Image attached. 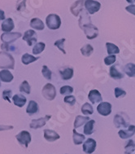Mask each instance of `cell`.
Segmentation results:
<instances>
[{"mask_svg":"<svg viewBox=\"0 0 135 154\" xmlns=\"http://www.w3.org/2000/svg\"><path fill=\"white\" fill-rule=\"evenodd\" d=\"M15 66V60L11 55L6 51H0V69H11Z\"/></svg>","mask_w":135,"mask_h":154,"instance_id":"1","label":"cell"},{"mask_svg":"<svg viewBox=\"0 0 135 154\" xmlns=\"http://www.w3.org/2000/svg\"><path fill=\"white\" fill-rule=\"evenodd\" d=\"M46 23L50 29H58L61 25V19L58 15L50 14L48 15L46 19Z\"/></svg>","mask_w":135,"mask_h":154,"instance_id":"2","label":"cell"},{"mask_svg":"<svg viewBox=\"0 0 135 154\" xmlns=\"http://www.w3.org/2000/svg\"><path fill=\"white\" fill-rule=\"evenodd\" d=\"M81 28H82V29H83L88 39H94V38L98 37V34H99L98 28L91 22L86 24L83 26H82Z\"/></svg>","mask_w":135,"mask_h":154,"instance_id":"3","label":"cell"},{"mask_svg":"<svg viewBox=\"0 0 135 154\" xmlns=\"http://www.w3.org/2000/svg\"><path fill=\"white\" fill-rule=\"evenodd\" d=\"M42 95L45 99L47 100H53L54 99L56 96V87H54L53 85L51 83H47L46 84L42 91Z\"/></svg>","mask_w":135,"mask_h":154,"instance_id":"4","label":"cell"},{"mask_svg":"<svg viewBox=\"0 0 135 154\" xmlns=\"http://www.w3.org/2000/svg\"><path fill=\"white\" fill-rule=\"evenodd\" d=\"M17 141L21 144L25 146L26 148H28V143L31 142V134L27 131H22L18 134L16 135Z\"/></svg>","mask_w":135,"mask_h":154,"instance_id":"5","label":"cell"},{"mask_svg":"<svg viewBox=\"0 0 135 154\" xmlns=\"http://www.w3.org/2000/svg\"><path fill=\"white\" fill-rule=\"evenodd\" d=\"M85 8L90 14H94L99 11L101 8V4L95 0H86L85 1Z\"/></svg>","mask_w":135,"mask_h":154,"instance_id":"6","label":"cell"},{"mask_svg":"<svg viewBox=\"0 0 135 154\" xmlns=\"http://www.w3.org/2000/svg\"><path fill=\"white\" fill-rule=\"evenodd\" d=\"M21 37V34L20 33H3L1 35V40L3 41L4 43H11V42H15L16 40L20 38Z\"/></svg>","mask_w":135,"mask_h":154,"instance_id":"7","label":"cell"},{"mask_svg":"<svg viewBox=\"0 0 135 154\" xmlns=\"http://www.w3.org/2000/svg\"><path fill=\"white\" fill-rule=\"evenodd\" d=\"M51 115H50V116H49V115H46L44 118H39V119H34V120H32V122H30V124H29L30 128H32V129H38V128H41V127H42V126L45 125L46 122L51 118Z\"/></svg>","mask_w":135,"mask_h":154,"instance_id":"8","label":"cell"},{"mask_svg":"<svg viewBox=\"0 0 135 154\" xmlns=\"http://www.w3.org/2000/svg\"><path fill=\"white\" fill-rule=\"evenodd\" d=\"M97 111L103 116H108L112 112V104L108 102H102L97 107Z\"/></svg>","mask_w":135,"mask_h":154,"instance_id":"9","label":"cell"},{"mask_svg":"<svg viewBox=\"0 0 135 154\" xmlns=\"http://www.w3.org/2000/svg\"><path fill=\"white\" fill-rule=\"evenodd\" d=\"M23 39L27 42V44H28L29 47H31L32 45L37 42L36 32L34 30H33V29L27 30L26 33L24 34Z\"/></svg>","mask_w":135,"mask_h":154,"instance_id":"10","label":"cell"},{"mask_svg":"<svg viewBox=\"0 0 135 154\" xmlns=\"http://www.w3.org/2000/svg\"><path fill=\"white\" fill-rule=\"evenodd\" d=\"M85 1L86 0H77L76 2L73 3L71 6L70 11L73 13V16L77 17L80 12H82L83 9V6H85Z\"/></svg>","mask_w":135,"mask_h":154,"instance_id":"11","label":"cell"},{"mask_svg":"<svg viewBox=\"0 0 135 154\" xmlns=\"http://www.w3.org/2000/svg\"><path fill=\"white\" fill-rule=\"evenodd\" d=\"M96 149V142L93 139H88L83 144V151L87 154L93 153Z\"/></svg>","mask_w":135,"mask_h":154,"instance_id":"12","label":"cell"},{"mask_svg":"<svg viewBox=\"0 0 135 154\" xmlns=\"http://www.w3.org/2000/svg\"><path fill=\"white\" fill-rule=\"evenodd\" d=\"M118 134L119 136H120L121 139H123V140L130 138L135 134V126L130 125V126L128 127V130H121V131H119Z\"/></svg>","mask_w":135,"mask_h":154,"instance_id":"13","label":"cell"},{"mask_svg":"<svg viewBox=\"0 0 135 154\" xmlns=\"http://www.w3.org/2000/svg\"><path fill=\"white\" fill-rule=\"evenodd\" d=\"M88 98L90 100L92 104H95V103H99L103 100L101 94L99 93L98 90H91L88 95Z\"/></svg>","mask_w":135,"mask_h":154,"instance_id":"14","label":"cell"},{"mask_svg":"<svg viewBox=\"0 0 135 154\" xmlns=\"http://www.w3.org/2000/svg\"><path fill=\"white\" fill-rule=\"evenodd\" d=\"M15 27L14 22L11 18H8L3 20L2 23V30L5 33H10Z\"/></svg>","mask_w":135,"mask_h":154,"instance_id":"15","label":"cell"},{"mask_svg":"<svg viewBox=\"0 0 135 154\" xmlns=\"http://www.w3.org/2000/svg\"><path fill=\"white\" fill-rule=\"evenodd\" d=\"M59 134L58 133H56L54 131H51V130H45L44 131V138L47 141H50V142H53V141H56V140H59Z\"/></svg>","mask_w":135,"mask_h":154,"instance_id":"16","label":"cell"},{"mask_svg":"<svg viewBox=\"0 0 135 154\" xmlns=\"http://www.w3.org/2000/svg\"><path fill=\"white\" fill-rule=\"evenodd\" d=\"M0 80L4 82H11L13 80V75L9 70L3 69L0 71Z\"/></svg>","mask_w":135,"mask_h":154,"instance_id":"17","label":"cell"},{"mask_svg":"<svg viewBox=\"0 0 135 154\" xmlns=\"http://www.w3.org/2000/svg\"><path fill=\"white\" fill-rule=\"evenodd\" d=\"M12 100H13V103L17 107H23L26 103V98L23 95H15L13 97H12Z\"/></svg>","mask_w":135,"mask_h":154,"instance_id":"18","label":"cell"},{"mask_svg":"<svg viewBox=\"0 0 135 154\" xmlns=\"http://www.w3.org/2000/svg\"><path fill=\"white\" fill-rule=\"evenodd\" d=\"M30 27L32 29H37V30H42L44 29V24L39 18H34L30 21Z\"/></svg>","mask_w":135,"mask_h":154,"instance_id":"19","label":"cell"},{"mask_svg":"<svg viewBox=\"0 0 135 154\" xmlns=\"http://www.w3.org/2000/svg\"><path fill=\"white\" fill-rule=\"evenodd\" d=\"M38 111V104H37L34 100H30L28 105L26 109V112L29 115H33Z\"/></svg>","mask_w":135,"mask_h":154,"instance_id":"20","label":"cell"},{"mask_svg":"<svg viewBox=\"0 0 135 154\" xmlns=\"http://www.w3.org/2000/svg\"><path fill=\"white\" fill-rule=\"evenodd\" d=\"M37 60H38V57H35V56L29 55L28 53L24 54L21 57V61L24 65H28L30 63L36 61Z\"/></svg>","mask_w":135,"mask_h":154,"instance_id":"21","label":"cell"},{"mask_svg":"<svg viewBox=\"0 0 135 154\" xmlns=\"http://www.w3.org/2000/svg\"><path fill=\"white\" fill-rule=\"evenodd\" d=\"M60 73H61V78L64 80H69L73 78V69L72 68H66L63 71H60Z\"/></svg>","mask_w":135,"mask_h":154,"instance_id":"22","label":"cell"},{"mask_svg":"<svg viewBox=\"0 0 135 154\" xmlns=\"http://www.w3.org/2000/svg\"><path fill=\"white\" fill-rule=\"evenodd\" d=\"M114 123H115L116 127H121V126H124L127 127V123L124 118L121 116V114H116L114 118Z\"/></svg>","mask_w":135,"mask_h":154,"instance_id":"23","label":"cell"},{"mask_svg":"<svg viewBox=\"0 0 135 154\" xmlns=\"http://www.w3.org/2000/svg\"><path fill=\"white\" fill-rule=\"evenodd\" d=\"M84 140L85 135L79 134L78 132L76 131V130H73V143L76 145H79V144H82Z\"/></svg>","mask_w":135,"mask_h":154,"instance_id":"24","label":"cell"},{"mask_svg":"<svg viewBox=\"0 0 135 154\" xmlns=\"http://www.w3.org/2000/svg\"><path fill=\"white\" fill-rule=\"evenodd\" d=\"M106 47H107V51L108 55H113V54H118L120 52V49L118 48L117 46H116L113 43L111 42H107L106 43Z\"/></svg>","mask_w":135,"mask_h":154,"instance_id":"25","label":"cell"},{"mask_svg":"<svg viewBox=\"0 0 135 154\" xmlns=\"http://www.w3.org/2000/svg\"><path fill=\"white\" fill-rule=\"evenodd\" d=\"M90 119L88 117H82V116H76L75 122H74V127L75 128H78L80 126L83 125L85 122H89Z\"/></svg>","mask_w":135,"mask_h":154,"instance_id":"26","label":"cell"},{"mask_svg":"<svg viewBox=\"0 0 135 154\" xmlns=\"http://www.w3.org/2000/svg\"><path fill=\"white\" fill-rule=\"evenodd\" d=\"M109 73L110 76L114 79H121L123 78V74L121 73V72H119L117 69L115 67V66H112V67L110 68L109 70Z\"/></svg>","mask_w":135,"mask_h":154,"instance_id":"27","label":"cell"},{"mask_svg":"<svg viewBox=\"0 0 135 154\" xmlns=\"http://www.w3.org/2000/svg\"><path fill=\"white\" fill-rule=\"evenodd\" d=\"M124 72L126 73L127 75L129 77H135V65L134 64H132V63H130L128 65H125L124 67Z\"/></svg>","mask_w":135,"mask_h":154,"instance_id":"28","label":"cell"},{"mask_svg":"<svg viewBox=\"0 0 135 154\" xmlns=\"http://www.w3.org/2000/svg\"><path fill=\"white\" fill-rule=\"evenodd\" d=\"M95 124V121L90 120L87 122L84 126V133L86 134H91L94 131V125Z\"/></svg>","mask_w":135,"mask_h":154,"instance_id":"29","label":"cell"},{"mask_svg":"<svg viewBox=\"0 0 135 154\" xmlns=\"http://www.w3.org/2000/svg\"><path fill=\"white\" fill-rule=\"evenodd\" d=\"M94 51V48L90 44H86L85 45L83 48H81V52L83 56H90L92 52Z\"/></svg>","mask_w":135,"mask_h":154,"instance_id":"30","label":"cell"},{"mask_svg":"<svg viewBox=\"0 0 135 154\" xmlns=\"http://www.w3.org/2000/svg\"><path fill=\"white\" fill-rule=\"evenodd\" d=\"M46 45L45 43H43V42H38V43H37L35 46H34V48H33V53L34 55H38L41 52H42L44 49H45Z\"/></svg>","mask_w":135,"mask_h":154,"instance_id":"31","label":"cell"},{"mask_svg":"<svg viewBox=\"0 0 135 154\" xmlns=\"http://www.w3.org/2000/svg\"><path fill=\"white\" fill-rule=\"evenodd\" d=\"M82 112L85 115H91L93 114L94 109L92 106L89 103H86L82 105Z\"/></svg>","mask_w":135,"mask_h":154,"instance_id":"32","label":"cell"},{"mask_svg":"<svg viewBox=\"0 0 135 154\" xmlns=\"http://www.w3.org/2000/svg\"><path fill=\"white\" fill-rule=\"evenodd\" d=\"M30 86L28 84V82L27 81H24L20 84V92H24L26 94H30Z\"/></svg>","mask_w":135,"mask_h":154,"instance_id":"33","label":"cell"},{"mask_svg":"<svg viewBox=\"0 0 135 154\" xmlns=\"http://www.w3.org/2000/svg\"><path fill=\"white\" fill-rule=\"evenodd\" d=\"M42 73L46 79H47V80H51V71L48 69L46 65H43L42 66Z\"/></svg>","mask_w":135,"mask_h":154,"instance_id":"34","label":"cell"},{"mask_svg":"<svg viewBox=\"0 0 135 154\" xmlns=\"http://www.w3.org/2000/svg\"><path fill=\"white\" fill-rule=\"evenodd\" d=\"M135 145L133 140H130L125 146V154H131L134 151Z\"/></svg>","mask_w":135,"mask_h":154,"instance_id":"35","label":"cell"},{"mask_svg":"<svg viewBox=\"0 0 135 154\" xmlns=\"http://www.w3.org/2000/svg\"><path fill=\"white\" fill-rule=\"evenodd\" d=\"M64 42H65V38H61V39L57 40V41H56V42H55V46H56L57 48H59V50L61 51L65 55V54H66V51H65L64 47Z\"/></svg>","mask_w":135,"mask_h":154,"instance_id":"36","label":"cell"},{"mask_svg":"<svg viewBox=\"0 0 135 154\" xmlns=\"http://www.w3.org/2000/svg\"><path fill=\"white\" fill-rule=\"evenodd\" d=\"M73 92V88L70 86H64L60 88L61 95H69Z\"/></svg>","mask_w":135,"mask_h":154,"instance_id":"37","label":"cell"},{"mask_svg":"<svg viewBox=\"0 0 135 154\" xmlns=\"http://www.w3.org/2000/svg\"><path fill=\"white\" fill-rule=\"evenodd\" d=\"M116 61V56L115 55H110V56H107L104 59V63L106 65H112L113 63Z\"/></svg>","mask_w":135,"mask_h":154,"instance_id":"38","label":"cell"},{"mask_svg":"<svg viewBox=\"0 0 135 154\" xmlns=\"http://www.w3.org/2000/svg\"><path fill=\"white\" fill-rule=\"evenodd\" d=\"M64 100L65 103L69 104L70 105H73V104L76 103V99H75V97H74L73 95H70L65 96Z\"/></svg>","mask_w":135,"mask_h":154,"instance_id":"39","label":"cell"},{"mask_svg":"<svg viewBox=\"0 0 135 154\" xmlns=\"http://www.w3.org/2000/svg\"><path fill=\"white\" fill-rule=\"evenodd\" d=\"M126 95V92L124 90L121 89L119 87H116L115 89V96L116 98H119V97H124V95Z\"/></svg>","mask_w":135,"mask_h":154,"instance_id":"40","label":"cell"},{"mask_svg":"<svg viewBox=\"0 0 135 154\" xmlns=\"http://www.w3.org/2000/svg\"><path fill=\"white\" fill-rule=\"evenodd\" d=\"M11 91L10 90H5L3 91V98L9 103H11Z\"/></svg>","mask_w":135,"mask_h":154,"instance_id":"41","label":"cell"},{"mask_svg":"<svg viewBox=\"0 0 135 154\" xmlns=\"http://www.w3.org/2000/svg\"><path fill=\"white\" fill-rule=\"evenodd\" d=\"M26 0H18L16 3V10L21 11L23 9L26 8Z\"/></svg>","mask_w":135,"mask_h":154,"instance_id":"42","label":"cell"},{"mask_svg":"<svg viewBox=\"0 0 135 154\" xmlns=\"http://www.w3.org/2000/svg\"><path fill=\"white\" fill-rule=\"evenodd\" d=\"M125 10H126L127 11H129V12L131 13V14L134 15L135 16V5H134V4H131V5L130 6H127L126 8H125Z\"/></svg>","mask_w":135,"mask_h":154,"instance_id":"43","label":"cell"},{"mask_svg":"<svg viewBox=\"0 0 135 154\" xmlns=\"http://www.w3.org/2000/svg\"><path fill=\"white\" fill-rule=\"evenodd\" d=\"M13 129V126H2L0 125V131H8V130Z\"/></svg>","mask_w":135,"mask_h":154,"instance_id":"44","label":"cell"},{"mask_svg":"<svg viewBox=\"0 0 135 154\" xmlns=\"http://www.w3.org/2000/svg\"><path fill=\"white\" fill-rule=\"evenodd\" d=\"M5 20V12L3 10L0 9V20Z\"/></svg>","mask_w":135,"mask_h":154,"instance_id":"45","label":"cell"},{"mask_svg":"<svg viewBox=\"0 0 135 154\" xmlns=\"http://www.w3.org/2000/svg\"><path fill=\"white\" fill-rule=\"evenodd\" d=\"M126 1L128 2V3H135V0H126Z\"/></svg>","mask_w":135,"mask_h":154,"instance_id":"46","label":"cell"},{"mask_svg":"<svg viewBox=\"0 0 135 154\" xmlns=\"http://www.w3.org/2000/svg\"><path fill=\"white\" fill-rule=\"evenodd\" d=\"M0 87H1V82H0Z\"/></svg>","mask_w":135,"mask_h":154,"instance_id":"47","label":"cell"}]
</instances>
